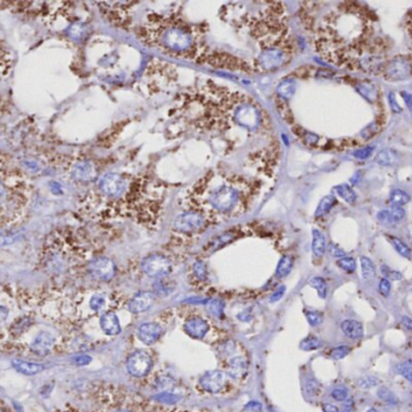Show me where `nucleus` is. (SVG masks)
<instances>
[{
    "label": "nucleus",
    "instance_id": "f257e3e1",
    "mask_svg": "<svg viewBox=\"0 0 412 412\" xmlns=\"http://www.w3.org/2000/svg\"><path fill=\"white\" fill-rule=\"evenodd\" d=\"M381 73L389 81L405 80L412 75V61L409 57H394L382 66Z\"/></svg>",
    "mask_w": 412,
    "mask_h": 412
},
{
    "label": "nucleus",
    "instance_id": "f03ea898",
    "mask_svg": "<svg viewBox=\"0 0 412 412\" xmlns=\"http://www.w3.org/2000/svg\"><path fill=\"white\" fill-rule=\"evenodd\" d=\"M142 269L151 278H163L171 272L172 264L161 254H152L142 261Z\"/></svg>",
    "mask_w": 412,
    "mask_h": 412
},
{
    "label": "nucleus",
    "instance_id": "7ed1b4c3",
    "mask_svg": "<svg viewBox=\"0 0 412 412\" xmlns=\"http://www.w3.org/2000/svg\"><path fill=\"white\" fill-rule=\"evenodd\" d=\"M238 201V192L231 186H220L211 195V203L220 212H229L236 206Z\"/></svg>",
    "mask_w": 412,
    "mask_h": 412
},
{
    "label": "nucleus",
    "instance_id": "20e7f679",
    "mask_svg": "<svg viewBox=\"0 0 412 412\" xmlns=\"http://www.w3.org/2000/svg\"><path fill=\"white\" fill-rule=\"evenodd\" d=\"M152 366V359L145 351H136L127 359V370L133 377H145Z\"/></svg>",
    "mask_w": 412,
    "mask_h": 412
},
{
    "label": "nucleus",
    "instance_id": "39448f33",
    "mask_svg": "<svg viewBox=\"0 0 412 412\" xmlns=\"http://www.w3.org/2000/svg\"><path fill=\"white\" fill-rule=\"evenodd\" d=\"M102 192L109 197H120L127 187V180L117 173H108L99 180Z\"/></svg>",
    "mask_w": 412,
    "mask_h": 412
},
{
    "label": "nucleus",
    "instance_id": "423d86ee",
    "mask_svg": "<svg viewBox=\"0 0 412 412\" xmlns=\"http://www.w3.org/2000/svg\"><path fill=\"white\" fill-rule=\"evenodd\" d=\"M115 264L109 258H97L89 265V272L93 278L98 281L108 282L115 276Z\"/></svg>",
    "mask_w": 412,
    "mask_h": 412
},
{
    "label": "nucleus",
    "instance_id": "0eeeda50",
    "mask_svg": "<svg viewBox=\"0 0 412 412\" xmlns=\"http://www.w3.org/2000/svg\"><path fill=\"white\" fill-rule=\"evenodd\" d=\"M164 45L176 51H184L191 45V36L180 28L167 29L162 36Z\"/></svg>",
    "mask_w": 412,
    "mask_h": 412
},
{
    "label": "nucleus",
    "instance_id": "6e6552de",
    "mask_svg": "<svg viewBox=\"0 0 412 412\" xmlns=\"http://www.w3.org/2000/svg\"><path fill=\"white\" fill-rule=\"evenodd\" d=\"M234 119L241 126L248 129H254L260 125L261 115L251 104H243L234 112Z\"/></svg>",
    "mask_w": 412,
    "mask_h": 412
},
{
    "label": "nucleus",
    "instance_id": "1a4fd4ad",
    "mask_svg": "<svg viewBox=\"0 0 412 412\" xmlns=\"http://www.w3.org/2000/svg\"><path fill=\"white\" fill-rule=\"evenodd\" d=\"M226 383V374L220 370L207 371V373L199 378V386L203 388V391L212 394L220 393L225 388Z\"/></svg>",
    "mask_w": 412,
    "mask_h": 412
},
{
    "label": "nucleus",
    "instance_id": "9d476101",
    "mask_svg": "<svg viewBox=\"0 0 412 412\" xmlns=\"http://www.w3.org/2000/svg\"><path fill=\"white\" fill-rule=\"evenodd\" d=\"M204 224V218L197 212H185L177 216L174 227L180 232H194L201 229Z\"/></svg>",
    "mask_w": 412,
    "mask_h": 412
},
{
    "label": "nucleus",
    "instance_id": "9b49d317",
    "mask_svg": "<svg viewBox=\"0 0 412 412\" xmlns=\"http://www.w3.org/2000/svg\"><path fill=\"white\" fill-rule=\"evenodd\" d=\"M259 61H260L262 68L265 69L278 68L287 62V54L284 50L269 47L262 52Z\"/></svg>",
    "mask_w": 412,
    "mask_h": 412
},
{
    "label": "nucleus",
    "instance_id": "f8f14e48",
    "mask_svg": "<svg viewBox=\"0 0 412 412\" xmlns=\"http://www.w3.org/2000/svg\"><path fill=\"white\" fill-rule=\"evenodd\" d=\"M248 373V360L242 356H234L227 360L226 374L233 379H242Z\"/></svg>",
    "mask_w": 412,
    "mask_h": 412
},
{
    "label": "nucleus",
    "instance_id": "ddd939ff",
    "mask_svg": "<svg viewBox=\"0 0 412 412\" xmlns=\"http://www.w3.org/2000/svg\"><path fill=\"white\" fill-rule=\"evenodd\" d=\"M184 328H185V333L187 335L196 340L203 339L209 330L208 323L199 317H192V318L187 319Z\"/></svg>",
    "mask_w": 412,
    "mask_h": 412
},
{
    "label": "nucleus",
    "instance_id": "4468645a",
    "mask_svg": "<svg viewBox=\"0 0 412 412\" xmlns=\"http://www.w3.org/2000/svg\"><path fill=\"white\" fill-rule=\"evenodd\" d=\"M155 296L149 291H142V293L137 294L133 299L129 301L128 309L132 313H143V312L148 311L150 307L154 305Z\"/></svg>",
    "mask_w": 412,
    "mask_h": 412
},
{
    "label": "nucleus",
    "instance_id": "2eb2a0df",
    "mask_svg": "<svg viewBox=\"0 0 412 412\" xmlns=\"http://www.w3.org/2000/svg\"><path fill=\"white\" fill-rule=\"evenodd\" d=\"M73 177L76 180L82 181V183H87L96 178L97 171L94 164L91 161H80L74 166Z\"/></svg>",
    "mask_w": 412,
    "mask_h": 412
},
{
    "label": "nucleus",
    "instance_id": "dca6fc26",
    "mask_svg": "<svg viewBox=\"0 0 412 412\" xmlns=\"http://www.w3.org/2000/svg\"><path fill=\"white\" fill-rule=\"evenodd\" d=\"M163 333L161 326L156 323H144L138 328V337L143 343L152 344Z\"/></svg>",
    "mask_w": 412,
    "mask_h": 412
},
{
    "label": "nucleus",
    "instance_id": "f3484780",
    "mask_svg": "<svg viewBox=\"0 0 412 412\" xmlns=\"http://www.w3.org/2000/svg\"><path fill=\"white\" fill-rule=\"evenodd\" d=\"M54 343V339L51 334L46 333V331H42L39 335L36 337V340L33 341V343L31 344V349L33 353L37 354V356H46L50 353L52 346Z\"/></svg>",
    "mask_w": 412,
    "mask_h": 412
},
{
    "label": "nucleus",
    "instance_id": "a211bd4d",
    "mask_svg": "<svg viewBox=\"0 0 412 412\" xmlns=\"http://www.w3.org/2000/svg\"><path fill=\"white\" fill-rule=\"evenodd\" d=\"M405 216V211L401 207H393L391 209H384L377 213V219L383 225H394Z\"/></svg>",
    "mask_w": 412,
    "mask_h": 412
},
{
    "label": "nucleus",
    "instance_id": "6ab92c4d",
    "mask_svg": "<svg viewBox=\"0 0 412 412\" xmlns=\"http://www.w3.org/2000/svg\"><path fill=\"white\" fill-rule=\"evenodd\" d=\"M341 331L348 339L359 340L364 336V326L360 322L354 319H346L341 323Z\"/></svg>",
    "mask_w": 412,
    "mask_h": 412
},
{
    "label": "nucleus",
    "instance_id": "aec40b11",
    "mask_svg": "<svg viewBox=\"0 0 412 412\" xmlns=\"http://www.w3.org/2000/svg\"><path fill=\"white\" fill-rule=\"evenodd\" d=\"M101 326L108 335H117L121 331L119 318L114 312H107L101 317Z\"/></svg>",
    "mask_w": 412,
    "mask_h": 412
},
{
    "label": "nucleus",
    "instance_id": "412c9836",
    "mask_svg": "<svg viewBox=\"0 0 412 412\" xmlns=\"http://www.w3.org/2000/svg\"><path fill=\"white\" fill-rule=\"evenodd\" d=\"M12 366H14L18 373L29 375V376L41 373L45 369V366L42 365V364L32 363V361L21 360V359H15V360H12Z\"/></svg>",
    "mask_w": 412,
    "mask_h": 412
},
{
    "label": "nucleus",
    "instance_id": "4be33fe9",
    "mask_svg": "<svg viewBox=\"0 0 412 412\" xmlns=\"http://www.w3.org/2000/svg\"><path fill=\"white\" fill-rule=\"evenodd\" d=\"M312 236H313V239H312V251H313V255L316 256V258H322V256L324 255V253H325L326 249L325 236L317 229H313Z\"/></svg>",
    "mask_w": 412,
    "mask_h": 412
},
{
    "label": "nucleus",
    "instance_id": "5701e85b",
    "mask_svg": "<svg viewBox=\"0 0 412 412\" xmlns=\"http://www.w3.org/2000/svg\"><path fill=\"white\" fill-rule=\"evenodd\" d=\"M336 204V197L334 195H328V196L323 197L319 202L318 207H317L316 212H314V216L316 218H321V216L326 215L329 212L333 209V207Z\"/></svg>",
    "mask_w": 412,
    "mask_h": 412
},
{
    "label": "nucleus",
    "instance_id": "b1692460",
    "mask_svg": "<svg viewBox=\"0 0 412 412\" xmlns=\"http://www.w3.org/2000/svg\"><path fill=\"white\" fill-rule=\"evenodd\" d=\"M335 192L341 197L343 201H346L347 203L354 204L357 202V194L351 186L347 185V184H341V185H337L334 187Z\"/></svg>",
    "mask_w": 412,
    "mask_h": 412
},
{
    "label": "nucleus",
    "instance_id": "393cba45",
    "mask_svg": "<svg viewBox=\"0 0 412 412\" xmlns=\"http://www.w3.org/2000/svg\"><path fill=\"white\" fill-rule=\"evenodd\" d=\"M233 233L232 232H225V233L220 234V236L215 237V238L212 239L211 242H209L208 244H207L206 249L209 251H218V249H220L221 247L226 246L229 242H231L232 239H233Z\"/></svg>",
    "mask_w": 412,
    "mask_h": 412
},
{
    "label": "nucleus",
    "instance_id": "a878e982",
    "mask_svg": "<svg viewBox=\"0 0 412 412\" xmlns=\"http://www.w3.org/2000/svg\"><path fill=\"white\" fill-rule=\"evenodd\" d=\"M293 266H294L293 258L289 255H284L283 258L279 260L278 265H277L276 276L278 277V278H284V277H287L289 273H290L291 269H293Z\"/></svg>",
    "mask_w": 412,
    "mask_h": 412
},
{
    "label": "nucleus",
    "instance_id": "bb28decb",
    "mask_svg": "<svg viewBox=\"0 0 412 412\" xmlns=\"http://www.w3.org/2000/svg\"><path fill=\"white\" fill-rule=\"evenodd\" d=\"M295 82L293 80H284L281 84L277 86V93L281 98L283 99H289L293 97V94L295 93Z\"/></svg>",
    "mask_w": 412,
    "mask_h": 412
},
{
    "label": "nucleus",
    "instance_id": "cd10ccee",
    "mask_svg": "<svg viewBox=\"0 0 412 412\" xmlns=\"http://www.w3.org/2000/svg\"><path fill=\"white\" fill-rule=\"evenodd\" d=\"M360 266H361V277L366 281L373 279L376 276V269H375L374 262L366 256H361L360 258Z\"/></svg>",
    "mask_w": 412,
    "mask_h": 412
},
{
    "label": "nucleus",
    "instance_id": "c85d7f7f",
    "mask_svg": "<svg viewBox=\"0 0 412 412\" xmlns=\"http://www.w3.org/2000/svg\"><path fill=\"white\" fill-rule=\"evenodd\" d=\"M409 201H410V196L404 190H393L391 196H389V202L393 207H401L409 203Z\"/></svg>",
    "mask_w": 412,
    "mask_h": 412
},
{
    "label": "nucleus",
    "instance_id": "c756f323",
    "mask_svg": "<svg viewBox=\"0 0 412 412\" xmlns=\"http://www.w3.org/2000/svg\"><path fill=\"white\" fill-rule=\"evenodd\" d=\"M324 344V342L321 339H318L317 336H307L306 339H304L300 343V348L302 351H316V349L322 348Z\"/></svg>",
    "mask_w": 412,
    "mask_h": 412
},
{
    "label": "nucleus",
    "instance_id": "7c9ffc66",
    "mask_svg": "<svg viewBox=\"0 0 412 412\" xmlns=\"http://www.w3.org/2000/svg\"><path fill=\"white\" fill-rule=\"evenodd\" d=\"M389 242L392 243V246L394 247V249H395L396 251H398L399 254H400L401 256H404V258L406 259H410L411 258V249L409 248L408 244L404 243L401 239H399L398 237H394V236H388Z\"/></svg>",
    "mask_w": 412,
    "mask_h": 412
},
{
    "label": "nucleus",
    "instance_id": "2f4dec72",
    "mask_svg": "<svg viewBox=\"0 0 412 412\" xmlns=\"http://www.w3.org/2000/svg\"><path fill=\"white\" fill-rule=\"evenodd\" d=\"M377 396H378L382 401L388 404V405H396V404L399 403L395 394H394L391 389H388L384 386H381L377 389Z\"/></svg>",
    "mask_w": 412,
    "mask_h": 412
},
{
    "label": "nucleus",
    "instance_id": "473e14b6",
    "mask_svg": "<svg viewBox=\"0 0 412 412\" xmlns=\"http://www.w3.org/2000/svg\"><path fill=\"white\" fill-rule=\"evenodd\" d=\"M309 286L316 289L319 298H326V295H328V286H326V282L324 281L322 277H313V278L309 281Z\"/></svg>",
    "mask_w": 412,
    "mask_h": 412
},
{
    "label": "nucleus",
    "instance_id": "72a5a7b5",
    "mask_svg": "<svg viewBox=\"0 0 412 412\" xmlns=\"http://www.w3.org/2000/svg\"><path fill=\"white\" fill-rule=\"evenodd\" d=\"M395 160V154L391 150H383V151L378 152V155L376 156V162L381 166H389V164L394 163Z\"/></svg>",
    "mask_w": 412,
    "mask_h": 412
},
{
    "label": "nucleus",
    "instance_id": "f704fd0d",
    "mask_svg": "<svg viewBox=\"0 0 412 412\" xmlns=\"http://www.w3.org/2000/svg\"><path fill=\"white\" fill-rule=\"evenodd\" d=\"M395 370L396 373L401 375L404 378L412 382V360L411 359H408V360L403 361V363H399L398 365L395 366Z\"/></svg>",
    "mask_w": 412,
    "mask_h": 412
},
{
    "label": "nucleus",
    "instance_id": "c9c22d12",
    "mask_svg": "<svg viewBox=\"0 0 412 412\" xmlns=\"http://www.w3.org/2000/svg\"><path fill=\"white\" fill-rule=\"evenodd\" d=\"M305 316H306L307 322H308V324L311 326H319L324 321L323 313H321V312L318 311H308V309H306V311H305Z\"/></svg>",
    "mask_w": 412,
    "mask_h": 412
},
{
    "label": "nucleus",
    "instance_id": "e433bc0d",
    "mask_svg": "<svg viewBox=\"0 0 412 412\" xmlns=\"http://www.w3.org/2000/svg\"><path fill=\"white\" fill-rule=\"evenodd\" d=\"M337 266L340 267L341 269H343V271L348 272V273H353L354 271H356L357 269V262L354 260L353 258H341L337 260Z\"/></svg>",
    "mask_w": 412,
    "mask_h": 412
},
{
    "label": "nucleus",
    "instance_id": "4c0bfd02",
    "mask_svg": "<svg viewBox=\"0 0 412 412\" xmlns=\"http://www.w3.org/2000/svg\"><path fill=\"white\" fill-rule=\"evenodd\" d=\"M349 353H351V347L342 344V346H337L331 349L330 357L334 360H341V359L346 358Z\"/></svg>",
    "mask_w": 412,
    "mask_h": 412
},
{
    "label": "nucleus",
    "instance_id": "58836bf2",
    "mask_svg": "<svg viewBox=\"0 0 412 412\" xmlns=\"http://www.w3.org/2000/svg\"><path fill=\"white\" fill-rule=\"evenodd\" d=\"M305 389L309 396H317L321 393V383L316 378H309L306 381Z\"/></svg>",
    "mask_w": 412,
    "mask_h": 412
},
{
    "label": "nucleus",
    "instance_id": "ea45409f",
    "mask_svg": "<svg viewBox=\"0 0 412 412\" xmlns=\"http://www.w3.org/2000/svg\"><path fill=\"white\" fill-rule=\"evenodd\" d=\"M379 384V379L375 376H364L358 379V386L363 389H370Z\"/></svg>",
    "mask_w": 412,
    "mask_h": 412
},
{
    "label": "nucleus",
    "instance_id": "a19ab883",
    "mask_svg": "<svg viewBox=\"0 0 412 412\" xmlns=\"http://www.w3.org/2000/svg\"><path fill=\"white\" fill-rule=\"evenodd\" d=\"M330 396L336 401H347L348 399V391L346 388H335L331 391Z\"/></svg>",
    "mask_w": 412,
    "mask_h": 412
},
{
    "label": "nucleus",
    "instance_id": "79ce46f5",
    "mask_svg": "<svg viewBox=\"0 0 412 412\" xmlns=\"http://www.w3.org/2000/svg\"><path fill=\"white\" fill-rule=\"evenodd\" d=\"M382 273H383L384 278L392 279V281H399V279L403 278V274L398 271H393V269H389L388 266H382L381 269Z\"/></svg>",
    "mask_w": 412,
    "mask_h": 412
},
{
    "label": "nucleus",
    "instance_id": "37998d69",
    "mask_svg": "<svg viewBox=\"0 0 412 412\" xmlns=\"http://www.w3.org/2000/svg\"><path fill=\"white\" fill-rule=\"evenodd\" d=\"M208 311L214 316H220L224 311V304L219 300H213L208 304Z\"/></svg>",
    "mask_w": 412,
    "mask_h": 412
},
{
    "label": "nucleus",
    "instance_id": "c03bdc74",
    "mask_svg": "<svg viewBox=\"0 0 412 412\" xmlns=\"http://www.w3.org/2000/svg\"><path fill=\"white\" fill-rule=\"evenodd\" d=\"M391 290H392L391 281L387 278H382L378 283L379 294H381L382 296H384V298H387V296H389V294H391Z\"/></svg>",
    "mask_w": 412,
    "mask_h": 412
},
{
    "label": "nucleus",
    "instance_id": "a18cd8bd",
    "mask_svg": "<svg viewBox=\"0 0 412 412\" xmlns=\"http://www.w3.org/2000/svg\"><path fill=\"white\" fill-rule=\"evenodd\" d=\"M194 272H195V276H196L198 279H201V281L206 279V277H207V269H206V265H204L202 261L195 262V265H194Z\"/></svg>",
    "mask_w": 412,
    "mask_h": 412
},
{
    "label": "nucleus",
    "instance_id": "49530a36",
    "mask_svg": "<svg viewBox=\"0 0 412 412\" xmlns=\"http://www.w3.org/2000/svg\"><path fill=\"white\" fill-rule=\"evenodd\" d=\"M90 305H91L92 309L99 311V309L103 308V306L106 305V300H104L102 295H94L93 298L91 299V301H90Z\"/></svg>",
    "mask_w": 412,
    "mask_h": 412
},
{
    "label": "nucleus",
    "instance_id": "de8ad7c7",
    "mask_svg": "<svg viewBox=\"0 0 412 412\" xmlns=\"http://www.w3.org/2000/svg\"><path fill=\"white\" fill-rule=\"evenodd\" d=\"M68 33L69 36L74 37V39H80V37L82 36V34H84V27H82L81 24H73V26H71V28L68 29Z\"/></svg>",
    "mask_w": 412,
    "mask_h": 412
},
{
    "label": "nucleus",
    "instance_id": "09e8293b",
    "mask_svg": "<svg viewBox=\"0 0 412 412\" xmlns=\"http://www.w3.org/2000/svg\"><path fill=\"white\" fill-rule=\"evenodd\" d=\"M373 148L371 146H366V148H363L360 150H357V151H354V157H357V159L359 160H366L370 157L371 152H373Z\"/></svg>",
    "mask_w": 412,
    "mask_h": 412
},
{
    "label": "nucleus",
    "instance_id": "8fccbe9b",
    "mask_svg": "<svg viewBox=\"0 0 412 412\" xmlns=\"http://www.w3.org/2000/svg\"><path fill=\"white\" fill-rule=\"evenodd\" d=\"M388 101L389 104H391V109L392 111L395 112V114H398V112H401V107L399 106L398 103H396V99H395V94L393 93V92H391L388 96Z\"/></svg>",
    "mask_w": 412,
    "mask_h": 412
},
{
    "label": "nucleus",
    "instance_id": "3c124183",
    "mask_svg": "<svg viewBox=\"0 0 412 412\" xmlns=\"http://www.w3.org/2000/svg\"><path fill=\"white\" fill-rule=\"evenodd\" d=\"M329 253H330L334 258H344V251L334 243H331L330 246H329Z\"/></svg>",
    "mask_w": 412,
    "mask_h": 412
},
{
    "label": "nucleus",
    "instance_id": "603ef678",
    "mask_svg": "<svg viewBox=\"0 0 412 412\" xmlns=\"http://www.w3.org/2000/svg\"><path fill=\"white\" fill-rule=\"evenodd\" d=\"M157 399H159V400H161V401H164V403L173 404V403H176L177 400H178V396L173 395V394L163 393V394H161V395L157 396Z\"/></svg>",
    "mask_w": 412,
    "mask_h": 412
},
{
    "label": "nucleus",
    "instance_id": "864d4df0",
    "mask_svg": "<svg viewBox=\"0 0 412 412\" xmlns=\"http://www.w3.org/2000/svg\"><path fill=\"white\" fill-rule=\"evenodd\" d=\"M284 291H286V287H281L279 289H277L273 295L271 296V302L278 301L279 299H282V296L284 295Z\"/></svg>",
    "mask_w": 412,
    "mask_h": 412
},
{
    "label": "nucleus",
    "instance_id": "5fc2aeb1",
    "mask_svg": "<svg viewBox=\"0 0 412 412\" xmlns=\"http://www.w3.org/2000/svg\"><path fill=\"white\" fill-rule=\"evenodd\" d=\"M401 324L405 326L406 330H409L410 333H412V319L410 318V317H408V316L401 317Z\"/></svg>",
    "mask_w": 412,
    "mask_h": 412
},
{
    "label": "nucleus",
    "instance_id": "6e6d98bb",
    "mask_svg": "<svg viewBox=\"0 0 412 412\" xmlns=\"http://www.w3.org/2000/svg\"><path fill=\"white\" fill-rule=\"evenodd\" d=\"M323 411L324 412H340L339 408L334 404H324L323 405Z\"/></svg>",
    "mask_w": 412,
    "mask_h": 412
},
{
    "label": "nucleus",
    "instance_id": "4d7b16f0",
    "mask_svg": "<svg viewBox=\"0 0 412 412\" xmlns=\"http://www.w3.org/2000/svg\"><path fill=\"white\" fill-rule=\"evenodd\" d=\"M90 360H91V358H90V357L82 356V357H79V358L75 359V363H76L77 365H85V364H89Z\"/></svg>",
    "mask_w": 412,
    "mask_h": 412
},
{
    "label": "nucleus",
    "instance_id": "13d9d810",
    "mask_svg": "<svg viewBox=\"0 0 412 412\" xmlns=\"http://www.w3.org/2000/svg\"><path fill=\"white\" fill-rule=\"evenodd\" d=\"M403 97H404V99H405L406 104L409 106V108H410V110H412V96H411V94H406V92H403Z\"/></svg>",
    "mask_w": 412,
    "mask_h": 412
},
{
    "label": "nucleus",
    "instance_id": "bf43d9fd",
    "mask_svg": "<svg viewBox=\"0 0 412 412\" xmlns=\"http://www.w3.org/2000/svg\"><path fill=\"white\" fill-rule=\"evenodd\" d=\"M343 412H354L353 411V404H352L351 400L347 401V403H346V405H344V409H343Z\"/></svg>",
    "mask_w": 412,
    "mask_h": 412
},
{
    "label": "nucleus",
    "instance_id": "052dcab7",
    "mask_svg": "<svg viewBox=\"0 0 412 412\" xmlns=\"http://www.w3.org/2000/svg\"><path fill=\"white\" fill-rule=\"evenodd\" d=\"M109 412H131L129 410H127V409H112Z\"/></svg>",
    "mask_w": 412,
    "mask_h": 412
},
{
    "label": "nucleus",
    "instance_id": "680f3d73",
    "mask_svg": "<svg viewBox=\"0 0 412 412\" xmlns=\"http://www.w3.org/2000/svg\"><path fill=\"white\" fill-rule=\"evenodd\" d=\"M366 412H379V411H378V410H376V409H373V408H371V409H369V410L366 411Z\"/></svg>",
    "mask_w": 412,
    "mask_h": 412
},
{
    "label": "nucleus",
    "instance_id": "e2e57ef3",
    "mask_svg": "<svg viewBox=\"0 0 412 412\" xmlns=\"http://www.w3.org/2000/svg\"><path fill=\"white\" fill-rule=\"evenodd\" d=\"M1 412H9V411H6V410H2Z\"/></svg>",
    "mask_w": 412,
    "mask_h": 412
}]
</instances>
